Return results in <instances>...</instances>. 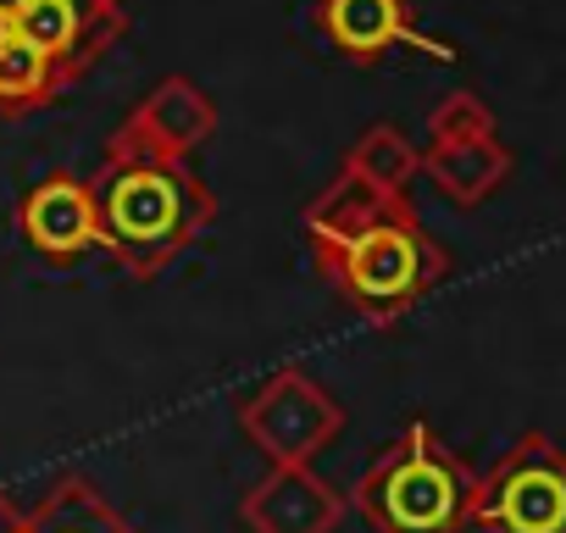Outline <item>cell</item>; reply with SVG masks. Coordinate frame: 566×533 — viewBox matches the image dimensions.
I'll return each instance as SVG.
<instances>
[{
	"label": "cell",
	"instance_id": "obj_2",
	"mask_svg": "<svg viewBox=\"0 0 566 533\" xmlns=\"http://www.w3.org/2000/svg\"><path fill=\"white\" fill-rule=\"evenodd\" d=\"M472 489L478 472L428 422H411L356 478L350 505L378 533H461L472 527Z\"/></svg>",
	"mask_w": 566,
	"mask_h": 533
},
{
	"label": "cell",
	"instance_id": "obj_7",
	"mask_svg": "<svg viewBox=\"0 0 566 533\" xmlns=\"http://www.w3.org/2000/svg\"><path fill=\"white\" fill-rule=\"evenodd\" d=\"M317 34L356 67H373L384 62L389 51H417L428 62H455V51L444 40H428L417 23H411V7L406 0H317L312 12Z\"/></svg>",
	"mask_w": 566,
	"mask_h": 533
},
{
	"label": "cell",
	"instance_id": "obj_6",
	"mask_svg": "<svg viewBox=\"0 0 566 533\" xmlns=\"http://www.w3.org/2000/svg\"><path fill=\"white\" fill-rule=\"evenodd\" d=\"M217 134V101L195 79H161L128 123L112 134V156H156V161H189Z\"/></svg>",
	"mask_w": 566,
	"mask_h": 533
},
{
	"label": "cell",
	"instance_id": "obj_9",
	"mask_svg": "<svg viewBox=\"0 0 566 533\" xmlns=\"http://www.w3.org/2000/svg\"><path fill=\"white\" fill-rule=\"evenodd\" d=\"M18 233L34 255L45 261H78L84 250L101 244L95 233V195H90V178L78 173H51L40 178L23 206H18Z\"/></svg>",
	"mask_w": 566,
	"mask_h": 533
},
{
	"label": "cell",
	"instance_id": "obj_16",
	"mask_svg": "<svg viewBox=\"0 0 566 533\" xmlns=\"http://www.w3.org/2000/svg\"><path fill=\"white\" fill-rule=\"evenodd\" d=\"M0 533H29V516H23L7 494H0Z\"/></svg>",
	"mask_w": 566,
	"mask_h": 533
},
{
	"label": "cell",
	"instance_id": "obj_8",
	"mask_svg": "<svg viewBox=\"0 0 566 533\" xmlns=\"http://www.w3.org/2000/svg\"><path fill=\"white\" fill-rule=\"evenodd\" d=\"M250 533H334L345 522V494L312 472V461H272V472L239 500Z\"/></svg>",
	"mask_w": 566,
	"mask_h": 533
},
{
	"label": "cell",
	"instance_id": "obj_13",
	"mask_svg": "<svg viewBox=\"0 0 566 533\" xmlns=\"http://www.w3.org/2000/svg\"><path fill=\"white\" fill-rule=\"evenodd\" d=\"M23 516H29V533H139V527H134L128 516H117L112 500H106L90 478H78V472L56 478V483L40 494V505L23 511Z\"/></svg>",
	"mask_w": 566,
	"mask_h": 533
},
{
	"label": "cell",
	"instance_id": "obj_10",
	"mask_svg": "<svg viewBox=\"0 0 566 533\" xmlns=\"http://www.w3.org/2000/svg\"><path fill=\"white\" fill-rule=\"evenodd\" d=\"M422 173L439 184L444 200L455 206H483L505 178H511V150L494 134H472V139H433L422 150Z\"/></svg>",
	"mask_w": 566,
	"mask_h": 533
},
{
	"label": "cell",
	"instance_id": "obj_14",
	"mask_svg": "<svg viewBox=\"0 0 566 533\" xmlns=\"http://www.w3.org/2000/svg\"><path fill=\"white\" fill-rule=\"evenodd\" d=\"M345 173L367 178V184L384 189V195H406V189L417 184V173H422V150H417L395 123H373V128L345 150Z\"/></svg>",
	"mask_w": 566,
	"mask_h": 533
},
{
	"label": "cell",
	"instance_id": "obj_3",
	"mask_svg": "<svg viewBox=\"0 0 566 533\" xmlns=\"http://www.w3.org/2000/svg\"><path fill=\"white\" fill-rule=\"evenodd\" d=\"M317 266L345 295L350 312H361L367 323H395L450 273V255L422 228L411 200H400L389 217H378L356 239H345L334 250H317Z\"/></svg>",
	"mask_w": 566,
	"mask_h": 533
},
{
	"label": "cell",
	"instance_id": "obj_11",
	"mask_svg": "<svg viewBox=\"0 0 566 533\" xmlns=\"http://www.w3.org/2000/svg\"><path fill=\"white\" fill-rule=\"evenodd\" d=\"M73 90V79L12 23H0V117H29L56 106Z\"/></svg>",
	"mask_w": 566,
	"mask_h": 533
},
{
	"label": "cell",
	"instance_id": "obj_5",
	"mask_svg": "<svg viewBox=\"0 0 566 533\" xmlns=\"http://www.w3.org/2000/svg\"><path fill=\"white\" fill-rule=\"evenodd\" d=\"M239 428L266 461H312L339 439L345 411L317 378H306L301 367H283L239 406Z\"/></svg>",
	"mask_w": 566,
	"mask_h": 533
},
{
	"label": "cell",
	"instance_id": "obj_1",
	"mask_svg": "<svg viewBox=\"0 0 566 533\" xmlns=\"http://www.w3.org/2000/svg\"><path fill=\"white\" fill-rule=\"evenodd\" d=\"M90 195H95L101 250L139 284H150L161 266H172L217 217V200L189 173V161L106 150V161L90 178Z\"/></svg>",
	"mask_w": 566,
	"mask_h": 533
},
{
	"label": "cell",
	"instance_id": "obj_15",
	"mask_svg": "<svg viewBox=\"0 0 566 533\" xmlns=\"http://www.w3.org/2000/svg\"><path fill=\"white\" fill-rule=\"evenodd\" d=\"M472 134H494V112L472 90H455L428 112V139H472Z\"/></svg>",
	"mask_w": 566,
	"mask_h": 533
},
{
	"label": "cell",
	"instance_id": "obj_4",
	"mask_svg": "<svg viewBox=\"0 0 566 533\" xmlns=\"http://www.w3.org/2000/svg\"><path fill=\"white\" fill-rule=\"evenodd\" d=\"M483 533H566V450L549 433H522L472 489Z\"/></svg>",
	"mask_w": 566,
	"mask_h": 533
},
{
	"label": "cell",
	"instance_id": "obj_12",
	"mask_svg": "<svg viewBox=\"0 0 566 533\" xmlns=\"http://www.w3.org/2000/svg\"><path fill=\"white\" fill-rule=\"evenodd\" d=\"M400 200H406V195H384V189H373L367 178L339 173V178L301 211V228H306L312 250H334V244L356 239L361 228H373L378 217H389Z\"/></svg>",
	"mask_w": 566,
	"mask_h": 533
}]
</instances>
